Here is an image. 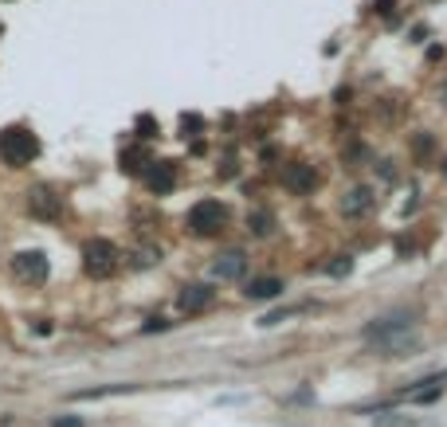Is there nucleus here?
Listing matches in <instances>:
<instances>
[{
	"label": "nucleus",
	"mask_w": 447,
	"mask_h": 427,
	"mask_svg": "<svg viewBox=\"0 0 447 427\" xmlns=\"http://www.w3.org/2000/svg\"><path fill=\"white\" fill-rule=\"evenodd\" d=\"M278 294H283L278 278H255V283H247V298H278Z\"/></svg>",
	"instance_id": "f8f14e48"
},
{
	"label": "nucleus",
	"mask_w": 447,
	"mask_h": 427,
	"mask_svg": "<svg viewBox=\"0 0 447 427\" xmlns=\"http://www.w3.org/2000/svg\"><path fill=\"white\" fill-rule=\"evenodd\" d=\"M247 271V255L244 251H224L216 255V263H212V275L216 278H239Z\"/></svg>",
	"instance_id": "1a4fd4ad"
},
{
	"label": "nucleus",
	"mask_w": 447,
	"mask_h": 427,
	"mask_svg": "<svg viewBox=\"0 0 447 427\" xmlns=\"http://www.w3.org/2000/svg\"><path fill=\"white\" fill-rule=\"evenodd\" d=\"M412 318H416V310H408V306H400V310H392V314H380V318H373L369 326H365V337L377 345V341H385V337L408 334V329H412Z\"/></svg>",
	"instance_id": "20e7f679"
},
{
	"label": "nucleus",
	"mask_w": 447,
	"mask_h": 427,
	"mask_svg": "<svg viewBox=\"0 0 447 427\" xmlns=\"http://www.w3.org/2000/svg\"><path fill=\"white\" fill-rule=\"evenodd\" d=\"M287 188H295V193H314L318 188V173H314L310 165H298V169H287Z\"/></svg>",
	"instance_id": "9b49d317"
},
{
	"label": "nucleus",
	"mask_w": 447,
	"mask_h": 427,
	"mask_svg": "<svg viewBox=\"0 0 447 427\" xmlns=\"http://www.w3.org/2000/svg\"><path fill=\"white\" fill-rule=\"evenodd\" d=\"M83 267L91 278H110L118 271V247L110 239H86L83 247Z\"/></svg>",
	"instance_id": "7ed1b4c3"
},
{
	"label": "nucleus",
	"mask_w": 447,
	"mask_h": 427,
	"mask_svg": "<svg viewBox=\"0 0 447 427\" xmlns=\"http://www.w3.org/2000/svg\"><path fill=\"white\" fill-rule=\"evenodd\" d=\"M373 208V188H349L346 193V200H341V212H346L349 220H357V216H365V212Z\"/></svg>",
	"instance_id": "9d476101"
},
{
	"label": "nucleus",
	"mask_w": 447,
	"mask_h": 427,
	"mask_svg": "<svg viewBox=\"0 0 447 427\" xmlns=\"http://www.w3.org/2000/svg\"><path fill=\"white\" fill-rule=\"evenodd\" d=\"M247 224H251L255 235H271V232H275V216H271V212H263V208H255L251 216H247Z\"/></svg>",
	"instance_id": "ddd939ff"
},
{
	"label": "nucleus",
	"mask_w": 447,
	"mask_h": 427,
	"mask_svg": "<svg viewBox=\"0 0 447 427\" xmlns=\"http://www.w3.org/2000/svg\"><path fill=\"white\" fill-rule=\"evenodd\" d=\"M35 157H40V137L32 130H24V126L0 130V161L4 165L20 169V165H32Z\"/></svg>",
	"instance_id": "f257e3e1"
},
{
	"label": "nucleus",
	"mask_w": 447,
	"mask_h": 427,
	"mask_svg": "<svg viewBox=\"0 0 447 427\" xmlns=\"http://www.w3.org/2000/svg\"><path fill=\"white\" fill-rule=\"evenodd\" d=\"M142 176H145V188H149V193H157V196L173 193V185H177V169H173L169 161H149Z\"/></svg>",
	"instance_id": "6e6552de"
},
{
	"label": "nucleus",
	"mask_w": 447,
	"mask_h": 427,
	"mask_svg": "<svg viewBox=\"0 0 447 427\" xmlns=\"http://www.w3.org/2000/svg\"><path fill=\"white\" fill-rule=\"evenodd\" d=\"M181 130H185V137H196L204 130V122L196 114H185V118H181Z\"/></svg>",
	"instance_id": "a211bd4d"
},
{
	"label": "nucleus",
	"mask_w": 447,
	"mask_h": 427,
	"mask_svg": "<svg viewBox=\"0 0 447 427\" xmlns=\"http://www.w3.org/2000/svg\"><path fill=\"white\" fill-rule=\"evenodd\" d=\"M228 220H232V212L224 200H200L188 212V227H193L196 235H220L228 227Z\"/></svg>",
	"instance_id": "f03ea898"
},
{
	"label": "nucleus",
	"mask_w": 447,
	"mask_h": 427,
	"mask_svg": "<svg viewBox=\"0 0 447 427\" xmlns=\"http://www.w3.org/2000/svg\"><path fill=\"white\" fill-rule=\"evenodd\" d=\"M145 165H149V161H145L142 149H126L122 153V169H126V173H145Z\"/></svg>",
	"instance_id": "4468645a"
},
{
	"label": "nucleus",
	"mask_w": 447,
	"mask_h": 427,
	"mask_svg": "<svg viewBox=\"0 0 447 427\" xmlns=\"http://www.w3.org/2000/svg\"><path fill=\"white\" fill-rule=\"evenodd\" d=\"M443 173H447V165H443Z\"/></svg>",
	"instance_id": "4be33fe9"
},
{
	"label": "nucleus",
	"mask_w": 447,
	"mask_h": 427,
	"mask_svg": "<svg viewBox=\"0 0 447 427\" xmlns=\"http://www.w3.org/2000/svg\"><path fill=\"white\" fill-rule=\"evenodd\" d=\"M443 98H447V91H443Z\"/></svg>",
	"instance_id": "412c9836"
},
{
	"label": "nucleus",
	"mask_w": 447,
	"mask_h": 427,
	"mask_svg": "<svg viewBox=\"0 0 447 427\" xmlns=\"http://www.w3.org/2000/svg\"><path fill=\"white\" fill-rule=\"evenodd\" d=\"M153 263H157V247L145 243V247H137L134 251V267H153Z\"/></svg>",
	"instance_id": "dca6fc26"
},
{
	"label": "nucleus",
	"mask_w": 447,
	"mask_h": 427,
	"mask_svg": "<svg viewBox=\"0 0 447 427\" xmlns=\"http://www.w3.org/2000/svg\"><path fill=\"white\" fill-rule=\"evenodd\" d=\"M392 4H397V0H377V12H392Z\"/></svg>",
	"instance_id": "aec40b11"
},
{
	"label": "nucleus",
	"mask_w": 447,
	"mask_h": 427,
	"mask_svg": "<svg viewBox=\"0 0 447 427\" xmlns=\"http://www.w3.org/2000/svg\"><path fill=\"white\" fill-rule=\"evenodd\" d=\"M12 271H16V278H20V283L40 286V283H47L51 263H47V255H43V251H20L16 259H12Z\"/></svg>",
	"instance_id": "39448f33"
},
{
	"label": "nucleus",
	"mask_w": 447,
	"mask_h": 427,
	"mask_svg": "<svg viewBox=\"0 0 447 427\" xmlns=\"http://www.w3.org/2000/svg\"><path fill=\"white\" fill-rule=\"evenodd\" d=\"M28 208H32V216H35V220H60L63 200H60L55 193H51L47 185H35L32 193H28Z\"/></svg>",
	"instance_id": "0eeeda50"
},
{
	"label": "nucleus",
	"mask_w": 447,
	"mask_h": 427,
	"mask_svg": "<svg viewBox=\"0 0 447 427\" xmlns=\"http://www.w3.org/2000/svg\"><path fill=\"white\" fill-rule=\"evenodd\" d=\"M51 427H86V423L79 416H55L51 419Z\"/></svg>",
	"instance_id": "6ab92c4d"
},
{
	"label": "nucleus",
	"mask_w": 447,
	"mask_h": 427,
	"mask_svg": "<svg viewBox=\"0 0 447 427\" xmlns=\"http://www.w3.org/2000/svg\"><path fill=\"white\" fill-rule=\"evenodd\" d=\"M137 134H142V137H157V118L142 114V118H137Z\"/></svg>",
	"instance_id": "f3484780"
},
{
	"label": "nucleus",
	"mask_w": 447,
	"mask_h": 427,
	"mask_svg": "<svg viewBox=\"0 0 447 427\" xmlns=\"http://www.w3.org/2000/svg\"><path fill=\"white\" fill-rule=\"evenodd\" d=\"M349 271H353V259H349V255H338V259H334V263L326 267V275H334V278H346Z\"/></svg>",
	"instance_id": "2eb2a0df"
},
{
	"label": "nucleus",
	"mask_w": 447,
	"mask_h": 427,
	"mask_svg": "<svg viewBox=\"0 0 447 427\" xmlns=\"http://www.w3.org/2000/svg\"><path fill=\"white\" fill-rule=\"evenodd\" d=\"M212 302H216V290H212L208 283H193L177 294V310L181 314H200V310H208Z\"/></svg>",
	"instance_id": "423d86ee"
}]
</instances>
